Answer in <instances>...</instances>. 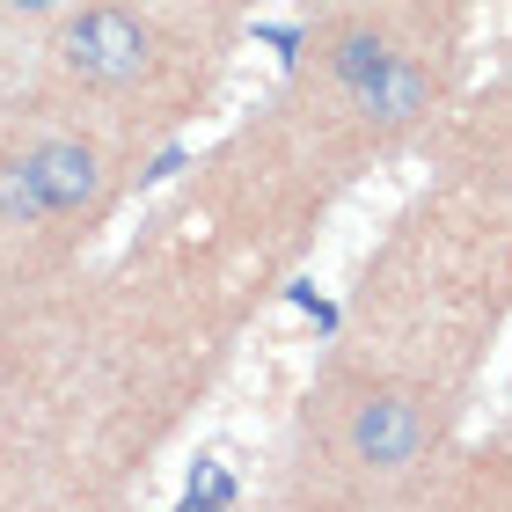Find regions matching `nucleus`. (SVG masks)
I'll return each instance as SVG.
<instances>
[{
	"instance_id": "7ed1b4c3",
	"label": "nucleus",
	"mask_w": 512,
	"mask_h": 512,
	"mask_svg": "<svg viewBox=\"0 0 512 512\" xmlns=\"http://www.w3.org/2000/svg\"><path fill=\"white\" fill-rule=\"evenodd\" d=\"M37 161V183H44V205L52 213H81L88 198H96V154L81 147V139H44V147L30 154Z\"/></svg>"
},
{
	"instance_id": "20e7f679",
	"label": "nucleus",
	"mask_w": 512,
	"mask_h": 512,
	"mask_svg": "<svg viewBox=\"0 0 512 512\" xmlns=\"http://www.w3.org/2000/svg\"><path fill=\"white\" fill-rule=\"evenodd\" d=\"M352 103L366 110V118H381V125H403V118L425 110V74H417L410 59H388L381 74H366V81L352 88Z\"/></svg>"
},
{
	"instance_id": "f03ea898",
	"label": "nucleus",
	"mask_w": 512,
	"mask_h": 512,
	"mask_svg": "<svg viewBox=\"0 0 512 512\" xmlns=\"http://www.w3.org/2000/svg\"><path fill=\"white\" fill-rule=\"evenodd\" d=\"M425 447V417H417L410 395H366L352 417V454L374 461V469H403Z\"/></svg>"
},
{
	"instance_id": "423d86ee",
	"label": "nucleus",
	"mask_w": 512,
	"mask_h": 512,
	"mask_svg": "<svg viewBox=\"0 0 512 512\" xmlns=\"http://www.w3.org/2000/svg\"><path fill=\"white\" fill-rule=\"evenodd\" d=\"M388 59H395V52H388L374 30H344V37H337V52H330V74H337L344 88H359L366 74H381Z\"/></svg>"
},
{
	"instance_id": "0eeeda50",
	"label": "nucleus",
	"mask_w": 512,
	"mask_h": 512,
	"mask_svg": "<svg viewBox=\"0 0 512 512\" xmlns=\"http://www.w3.org/2000/svg\"><path fill=\"white\" fill-rule=\"evenodd\" d=\"M227 498H235L227 469H198V476H191V505H227Z\"/></svg>"
},
{
	"instance_id": "6e6552de",
	"label": "nucleus",
	"mask_w": 512,
	"mask_h": 512,
	"mask_svg": "<svg viewBox=\"0 0 512 512\" xmlns=\"http://www.w3.org/2000/svg\"><path fill=\"white\" fill-rule=\"evenodd\" d=\"M22 8H52V0H22Z\"/></svg>"
},
{
	"instance_id": "39448f33",
	"label": "nucleus",
	"mask_w": 512,
	"mask_h": 512,
	"mask_svg": "<svg viewBox=\"0 0 512 512\" xmlns=\"http://www.w3.org/2000/svg\"><path fill=\"white\" fill-rule=\"evenodd\" d=\"M0 220H52V205H44V183H37V161H30V154L0 161Z\"/></svg>"
},
{
	"instance_id": "f257e3e1",
	"label": "nucleus",
	"mask_w": 512,
	"mask_h": 512,
	"mask_svg": "<svg viewBox=\"0 0 512 512\" xmlns=\"http://www.w3.org/2000/svg\"><path fill=\"white\" fill-rule=\"evenodd\" d=\"M59 52L66 66H74L81 81H103V88H125L147 74V30L125 15V8H88L66 22V37H59Z\"/></svg>"
}]
</instances>
